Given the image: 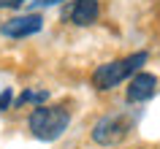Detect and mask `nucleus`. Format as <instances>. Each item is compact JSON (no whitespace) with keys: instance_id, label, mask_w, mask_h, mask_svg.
Listing matches in <instances>:
<instances>
[{"instance_id":"obj_1","label":"nucleus","mask_w":160,"mask_h":149,"mask_svg":"<svg viewBox=\"0 0 160 149\" xmlns=\"http://www.w3.org/2000/svg\"><path fill=\"white\" fill-rule=\"evenodd\" d=\"M71 122V111L65 106H35V111L27 119V130L38 141H57L68 130Z\"/></svg>"},{"instance_id":"obj_2","label":"nucleus","mask_w":160,"mask_h":149,"mask_svg":"<svg viewBox=\"0 0 160 149\" xmlns=\"http://www.w3.org/2000/svg\"><path fill=\"white\" fill-rule=\"evenodd\" d=\"M130 130V122H128L122 114H111L98 119L92 127V141L95 144H103V147H111V144H119V141L128 136Z\"/></svg>"},{"instance_id":"obj_3","label":"nucleus","mask_w":160,"mask_h":149,"mask_svg":"<svg viewBox=\"0 0 160 149\" xmlns=\"http://www.w3.org/2000/svg\"><path fill=\"white\" fill-rule=\"evenodd\" d=\"M101 17V3L98 0H71L62 8V22L76 27H87Z\"/></svg>"},{"instance_id":"obj_4","label":"nucleus","mask_w":160,"mask_h":149,"mask_svg":"<svg viewBox=\"0 0 160 149\" xmlns=\"http://www.w3.org/2000/svg\"><path fill=\"white\" fill-rule=\"evenodd\" d=\"M43 27L41 14H22V17H11L8 22L0 25V33L6 38H30Z\"/></svg>"},{"instance_id":"obj_5","label":"nucleus","mask_w":160,"mask_h":149,"mask_svg":"<svg viewBox=\"0 0 160 149\" xmlns=\"http://www.w3.org/2000/svg\"><path fill=\"white\" fill-rule=\"evenodd\" d=\"M128 76V68H125V60H111V62H103V65L95 68L92 73V87L95 90H114L119 82H125Z\"/></svg>"},{"instance_id":"obj_6","label":"nucleus","mask_w":160,"mask_h":149,"mask_svg":"<svg viewBox=\"0 0 160 149\" xmlns=\"http://www.w3.org/2000/svg\"><path fill=\"white\" fill-rule=\"evenodd\" d=\"M155 90H158V76L138 71L130 79V87H128L125 98H128V103H144V100H149L155 95Z\"/></svg>"},{"instance_id":"obj_7","label":"nucleus","mask_w":160,"mask_h":149,"mask_svg":"<svg viewBox=\"0 0 160 149\" xmlns=\"http://www.w3.org/2000/svg\"><path fill=\"white\" fill-rule=\"evenodd\" d=\"M49 100V90H25L17 98V106H43Z\"/></svg>"},{"instance_id":"obj_8","label":"nucleus","mask_w":160,"mask_h":149,"mask_svg":"<svg viewBox=\"0 0 160 149\" xmlns=\"http://www.w3.org/2000/svg\"><path fill=\"white\" fill-rule=\"evenodd\" d=\"M147 62V52H136V54H130V57H125V68H128V76L130 73H138V68Z\"/></svg>"},{"instance_id":"obj_9","label":"nucleus","mask_w":160,"mask_h":149,"mask_svg":"<svg viewBox=\"0 0 160 149\" xmlns=\"http://www.w3.org/2000/svg\"><path fill=\"white\" fill-rule=\"evenodd\" d=\"M11 100H14V92H11V87H8V90L0 92V111H6V108L11 106Z\"/></svg>"},{"instance_id":"obj_10","label":"nucleus","mask_w":160,"mask_h":149,"mask_svg":"<svg viewBox=\"0 0 160 149\" xmlns=\"http://www.w3.org/2000/svg\"><path fill=\"white\" fill-rule=\"evenodd\" d=\"M25 0H0V8H19Z\"/></svg>"},{"instance_id":"obj_11","label":"nucleus","mask_w":160,"mask_h":149,"mask_svg":"<svg viewBox=\"0 0 160 149\" xmlns=\"http://www.w3.org/2000/svg\"><path fill=\"white\" fill-rule=\"evenodd\" d=\"M30 3H35V6H57L62 0H30Z\"/></svg>"}]
</instances>
